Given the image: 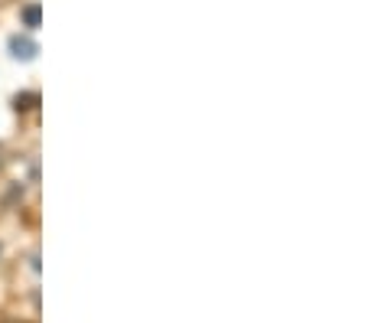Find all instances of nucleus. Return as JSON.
<instances>
[{
  "label": "nucleus",
  "mask_w": 365,
  "mask_h": 323,
  "mask_svg": "<svg viewBox=\"0 0 365 323\" xmlns=\"http://www.w3.org/2000/svg\"><path fill=\"white\" fill-rule=\"evenodd\" d=\"M10 53L16 56V59H23V62H30V59H36V53H39V46L33 43L30 36H14L10 39Z\"/></svg>",
  "instance_id": "obj_1"
},
{
  "label": "nucleus",
  "mask_w": 365,
  "mask_h": 323,
  "mask_svg": "<svg viewBox=\"0 0 365 323\" xmlns=\"http://www.w3.org/2000/svg\"><path fill=\"white\" fill-rule=\"evenodd\" d=\"M23 24L30 26V30H36L39 24H43V10H39V4H30V7H23Z\"/></svg>",
  "instance_id": "obj_2"
}]
</instances>
